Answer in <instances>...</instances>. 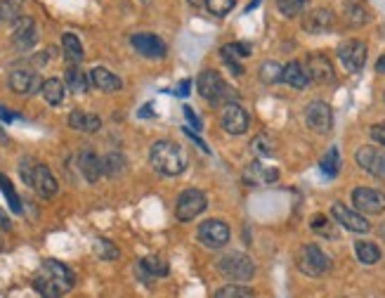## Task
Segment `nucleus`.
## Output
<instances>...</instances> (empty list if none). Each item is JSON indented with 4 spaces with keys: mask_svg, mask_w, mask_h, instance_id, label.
<instances>
[{
    "mask_svg": "<svg viewBox=\"0 0 385 298\" xmlns=\"http://www.w3.org/2000/svg\"><path fill=\"white\" fill-rule=\"evenodd\" d=\"M149 161L161 176H180L187 168V159L182 154V149L171 140H159L152 145L149 152Z\"/></svg>",
    "mask_w": 385,
    "mask_h": 298,
    "instance_id": "f257e3e1",
    "label": "nucleus"
},
{
    "mask_svg": "<svg viewBox=\"0 0 385 298\" xmlns=\"http://www.w3.org/2000/svg\"><path fill=\"white\" fill-rule=\"evenodd\" d=\"M197 88H199V95L208 100L211 105H234L237 100V90H234L230 83H227L218 71H201L199 79H197Z\"/></svg>",
    "mask_w": 385,
    "mask_h": 298,
    "instance_id": "f03ea898",
    "label": "nucleus"
},
{
    "mask_svg": "<svg viewBox=\"0 0 385 298\" xmlns=\"http://www.w3.org/2000/svg\"><path fill=\"white\" fill-rule=\"evenodd\" d=\"M19 173H22L24 183L29 187H34L36 194H41L43 199L55 197L57 190H60V185H57L55 176L50 173V168L43 166V164H36L34 159H22V164H19Z\"/></svg>",
    "mask_w": 385,
    "mask_h": 298,
    "instance_id": "7ed1b4c3",
    "label": "nucleus"
},
{
    "mask_svg": "<svg viewBox=\"0 0 385 298\" xmlns=\"http://www.w3.org/2000/svg\"><path fill=\"white\" fill-rule=\"evenodd\" d=\"M218 270L223 272L227 280L232 282H249L253 280V275H256V265L246 254H239V251H234V254H227L218 261Z\"/></svg>",
    "mask_w": 385,
    "mask_h": 298,
    "instance_id": "20e7f679",
    "label": "nucleus"
},
{
    "mask_svg": "<svg viewBox=\"0 0 385 298\" xmlns=\"http://www.w3.org/2000/svg\"><path fill=\"white\" fill-rule=\"evenodd\" d=\"M329 268H331L329 256H326L317 244H305L303 249L298 251V270L303 272V275L319 277Z\"/></svg>",
    "mask_w": 385,
    "mask_h": 298,
    "instance_id": "39448f33",
    "label": "nucleus"
},
{
    "mask_svg": "<svg viewBox=\"0 0 385 298\" xmlns=\"http://www.w3.org/2000/svg\"><path fill=\"white\" fill-rule=\"evenodd\" d=\"M206 194L201 190H185L178 197V204H175V216H178V220H182V223H189V220L199 218L201 213L206 211Z\"/></svg>",
    "mask_w": 385,
    "mask_h": 298,
    "instance_id": "423d86ee",
    "label": "nucleus"
},
{
    "mask_svg": "<svg viewBox=\"0 0 385 298\" xmlns=\"http://www.w3.org/2000/svg\"><path fill=\"white\" fill-rule=\"evenodd\" d=\"M305 123H308L310 131L324 135L331 131V126H334V112H331V107L326 105V102L315 100L305 107Z\"/></svg>",
    "mask_w": 385,
    "mask_h": 298,
    "instance_id": "0eeeda50",
    "label": "nucleus"
},
{
    "mask_svg": "<svg viewBox=\"0 0 385 298\" xmlns=\"http://www.w3.org/2000/svg\"><path fill=\"white\" fill-rule=\"evenodd\" d=\"M352 206L355 211L371 213V216H378V213L385 211V194H381L378 190H371V187H357L352 192Z\"/></svg>",
    "mask_w": 385,
    "mask_h": 298,
    "instance_id": "6e6552de",
    "label": "nucleus"
},
{
    "mask_svg": "<svg viewBox=\"0 0 385 298\" xmlns=\"http://www.w3.org/2000/svg\"><path fill=\"white\" fill-rule=\"evenodd\" d=\"M331 216L336 218L338 225H343V228L350 230V232H360V235H364V232L371 230L369 220L364 218L360 211L350 209V206H345L341 202H336L334 206H331Z\"/></svg>",
    "mask_w": 385,
    "mask_h": 298,
    "instance_id": "1a4fd4ad",
    "label": "nucleus"
},
{
    "mask_svg": "<svg viewBox=\"0 0 385 298\" xmlns=\"http://www.w3.org/2000/svg\"><path fill=\"white\" fill-rule=\"evenodd\" d=\"M338 57H341L343 67L350 71V74H360L367 64V45L362 41H345L338 48Z\"/></svg>",
    "mask_w": 385,
    "mask_h": 298,
    "instance_id": "9d476101",
    "label": "nucleus"
},
{
    "mask_svg": "<svg viewBox=\"0 0 385 298\" xmlns=\"http://www.w3.org/2000/svg\"><path fill=\"white\" fill-rule=\"evenodd\" d=\"M199 239L208 249H223L230 242V228L223 220H206L199 225Z\"/></svg>",
    "mask_w": 385,
    "mask_h": 298,
    "instance_id": "9b49d317",
    "label": "nucleus"
},
{
    "mask_svg": "<svg viewBox=\"0 0 385 298\" xmlns=\"http://www.w3.org/2000/svg\"><path fill=\"white\" fill-rule=\"evenodd\" d=\"M308 76H310V81H315V83H322V86H329V83H334L336 81V69H334V64H331V60L326 55L322 53H312L308 57Z\"/></svg>",
    "mask_w": 385,
    "mask_h": 298,
    "instance_id": "f8f14e48",
    "label": "nucleus"
},
{
    "mask_svg": "<svg viewBox=\"0 0 385 298\" xmlns=\"http://www.w3.org/2000/svg\"><path fill=\"white\" fill-rule=\"evenodd\" d=\"M38 41V31H36V22L31 17H19L15 22V29H12V43L17 45V50H31Z\"/></svg>",
    "mask_w": 385,
    "mask_h": 298,
    "instance_id": "ddd939ff",
    "label": "nucleus"
},
{
    "mask_svg": "<svg viewBox=\"0 0 385 298\" xmlns=\"http://www.w3.org/2000/svg\"><path fill=\"white\" fill-rule=\"evenodd\" d=\"M130 43H133V48L142 57H147V60H161V57H166V45L154 34H135L130 38Z\"/></svg>",
    "mask_w": 385,
    "mask_h": 298,
    "instance_id": "4468645a",
    "label": "nucleus"
},
{
    "mask_svg": "<svg viewBox=\"0 0 385 298\" xmlns=\"http://www.w3.org/2000/svg\"><path fill=\"white\" fill-rule=\"evenodd\" d=\"M355 161L360 164V168H364L367 173L376 178H385V154L378 152L374 147H360L355 154Z\"/></svg>",
    "mask_w": 385,
    "mask_h": 298,
    "instance_id": "2eb2a0df",
    "label": "nucleus"
},
{
    "mask_svg": "<svg viewBox=\"0 0 385 298\" xmlns=\"http://www.w3.org/2000/svg\"><path fill=\"white\" fill-rule=\"evenodd\" d=\"M43 83L38 79L36 71L31 69H12L10 74V88L15 90L17 95H34Z\"/></svg>",
    "mask_w": 385,
    "mask_h": 298,
    "instance_id": "dca6fc26",
    "label": "nucleus"
},
{
    "mask_svg": "<svg viewBox=\"0 0 385 298\" xmlns=\"http://www.w3.org/2000/svg\"><path fill=\"white\" fill-rule=\"evenodd\" d=\"M223 128L230 135H244L249 131V114H246V109L239 107L237 102L227 105L223 112Z\"/></svg>",
    "mask_w": 385,
    "mask_h": 298,
    "instance_id": "f3484780",
    "label": "nucleus"
},
{
    "mask_svg": "<svg viewBox=\"0 0 385 298\" xmlns=\"http://www.w3.org/2000/svg\"><path fill=\"white\" fill-rule=\"evenodd\" d=\"M43 275H48L52 282L60 284L64 291L74 289V284H76L74 272H71L64 263L55 261V258H45V261H43Z\"/></svg>",
    "mask_w": 385,
    "mask_h": 298,
    "instance_id": "a211bd4d",
    "label": "nucleus"
},
{
    "mask_svg": "<svg viewBox=\"0 0 385 298\" xmlns=\"http://www.w3.org/2000/svg\"><path fill=\"white\" fill-rule=\"evenodd\" d=\"M334 22L336 17L329 8H317L303 17V29L308 31V34H324V31L334 27Z\"/></svg>",
    "mask_w": 385,
    "mask_h": 298,
    "instance_id": "6ab92c4d",
    "label": "nucleus"
},
{
    "mask_svg": "<svg viewBox=\"0 0 385 298\" xmlns=\"http://www.w3.org/2000/svg\"><path fill=\"white\" fill-rule=\"evenodd\" d=\"M90 83H93L97 90H102V93H116V90L123 88V81L119 76L104 67H95L90 71Z\"/></svg>",
    "mask_w": 385,
    "mask_h": 298,
    "instance_id": "aec40b11",
    "label": "nucleus"
},
{
    "mask_svg": "<svg viewBox=\"0 0 385 298\" xmlns=\"http://www.w3.org/2000/svg\"><path fill=\"white\" fill-rule=\"evenodd\" d=\"M277 178H279L277 168L263 166V164H258V161H253L244 173V180L249 185H272V183H277Z\"/></svg>",
    "mask_w": 385,
    "mask_h": 298,
    "instance_id": "412c9836",
    "label": "nucleus"
},
{
    "mask_svg": "<svg viewBox=\"0 0 385 298\" xmlns=\"http://www.w3.org/2000/svg\"><path fill=\"white\" fill-rule=\"evenodd\" d=\"M78 168H81L83 178H86L88 183H97L102 176V159L97 157L93 149H83L81 157H78Z\"/></svg>",
    "mask_w": 385,
    "mask_h": 298,
    "instance_id": "4be33fe9",
    "label": "nucleus"
},
{
    "mask_svg": "<svg viewBox=\"0 0 385 298\" xmlns=\"http://www.w3.org/2000/svg\"><path fill=\"white\" fill-rule=\"evenodd\" d=\"M69 126L81 133H97L102 128V119L90 112H83V109H74L69 114Z\"/></svg>",
    "mask_w": 385,
    "mask_h": 298,
    "instance_id": "5701e85b",
    "label": "nucleus"
},
{
    "mask_svg": "<svg viewBox=\"0 0 385 298\" xmlns=\"http://www.w3.org/2000/svg\"><path fill=\"white\" fill-rule=\"evenodd\" d=\"M220 55H223V60L227 62V67L234 71V76H241L244 74V69L239 67V60L241 57H249L251 48L249 45H244V43H230V45H223Z\"/></svg>",
    "mask_w": 385,
    "mask_h": 298,
    "instance_id": "b1692460",
    "label": "nucleus"
},
{
    "mask_svg": "<svg viewBox=\"0 0 385 298\" xmlns=\"http://www.w3.org/2000/svg\"><path fill=\"white\" fill-rule=\"evenodd\" d=\"M284 83H289L291 88L303 90V88L310 83L308 69H305L300 62H289V64L284 67Z\"/></svg>",
    "mask_w": 385,
    "mask_h": 298,
    "instance_id": "393cba45",
    "label": "nucleus"
},
{
    "mask_svg": "<svg viewBox=\"0 0 385 298\" xmlns=\"http://www.w3.org/2000/svg\"><path fill=\"white\" fill-rule=\"evenodd\" d=\"M64 83L71 93H86L90 81H88V74L86 71L78 69V64H69L67 71H64Z\"/></svg>",
    "mask_w": 385,
    "mask_h": 298,
    "instance_id": "a878e982",
    "label": "nucleus"
},
{
    "mask_svg": "<svg viewBox=\"0 0 385 298\" xmlns=\"http://www.w3.org/2000/svg\"><path fill=\"white\" fill-rule=\"evenodd\" d=\"M64 93H67V86H64L60 79H50V81H45L43 86H41L43 100L48 102V105H52V107L62 105V102H64Z\"/></svg>",
    "mask_w": 385,
    "mask_h": 298,
    "instance_id": "bb28decb",
    "label": "nucleus"
},
{
    "mask_svg": "<svg viewBox=\"0 0 385 298\" xmlns=\"http://www.w3.org/2000/svg\"><path fill=\"white\" fill-rule=\"evenodd\" d=\"M126 173V159L119 152H109L102 157V176L109 178H119Z\"/></svg>",
    "mask_w": 385,
    "mask_h": 298,
    "instance_id": "cd10ccee",
    "label": "nucleus"
},
{
    "mask_svg": "<svg viewBox=\"0 0 385 298\" xmlns=\"http://www.w3.org/2000/svg\"><path fill=\"white\" fill-rule=\"evenodd\" d=\"M62 50L69 64H81L83 62V45L78 41V36L74 34H64L62 36Z\"/></svg>",
    "mask_w": 385,
    "mask_h": 298,
    "instance_id": "c85d7f7f",
    "label": "nucleus"
},
{
    "mask_svg": "<svg viewBox=\"0 0 385 298\" xmlns=\"http://www.w3.org/2000/svg\"><path fill=\"white\" fill-rule=\"evenodd\" d=\"M34 287H36V291L38 294H41L43 298H62L64 294H67V291H64L60 284L57 282H52L48 275H38L36 280H34Z\"/></svg>",
    "mask_w": 385,
    "mask_h": 298,
    "instance_id": "c756f323",
    "label": "nucleus"
},
{
    "mask_svg": "<svg viewBox=\"0 0 385 298\" xmlns=\"http://www.w3.org/2000/svg\"><path fill=\"white\" fill-rule=\"evenodd\" d=\"M137 268H140L142 275H147V277H163V275H168V263L163 261V258H159V256L142 258Z\"/></svg>",
    "mask_w": 385,
    "mask_h": 298,
    "instance_id": "7c9ffc66",
    "label": "nucleus"
},
{
    "mask_svg": "<svg viewBox=\"0 0 385 298\" xmlns=\"http://www.w3.org/2000/svg\"><path fill=\"white\" fill-rule=\"evenodd\" d=\"M355 254L360 258V263H364V265H374L381 261V249H378L374 242H357Z\"/></svg>",
    "mask_w": 385,
    "mask_h": 298,
    "instance_id": "2f4dec72",
    "label": "nucleus"
},
{
    "mask_svg": "<svg viewBox=\"0 0 385 298\" xmlns=\"http://www.w3.org/2000/svg\"><path fill=\"white\" fill-rule=\"evenodd\" d=\"M319 168H322V173L329 178L338 176V171H341V154H338L336 147H331L329 152L324 154L322 161H319Z\"/></svg>",
    "mask_w": 385,
    "mask_h": 298,
    "instance_id": "473e14b6",
    "label": "nucleus"
},
{
    "mask_svg": "<svg viewBox=\"0 0 385 298\" xmlns=\"http://www.w3.org/2000/svg\"><path fill=\"white\" fill-rule=\"evenodd\" d=\"M260 81L267 83V86L284 81V67L279 62H265L263 67H260Z\"/></svg>",
    "mask_w": 385,
    "mask_h": 298,
    "instance_id": "72a5a7b5",
    "label": "nucleus"
},
{
    "mask_svg": "<svg viewBox=\"0 0 385 298\" xmlns=\"http://www.w3.org/2000/svg\"><path fill=\"white\" fill-rule=\"evenodd\" d=\"M215 298H256V294L244 284H225L215 291Z\"/></svg>",
    "mask_w": 385,
    "mask_h": 298,
    "instance_id": "f704fd0d",
    "label": "nucleus"
},
{
    "mask_svg": "<svg viewBox=\"0 0 385 298\" xmlns=\"http://www.w3.org/2000/svg\"><path fill=\"white\" fill-rule=\"evenodd\" d=\"M0 190H3L5 199H8V204H10L12 213H22V199H19L17 190L12 187L10 178H8V176H3V173H0Z\"/></svg>",
    "mask_w": 385,
    "mask_h": 298,
    "instance_id": "c9c22d12",
    "label": "nucleus"
},
{
    "mask_svg": "<svg viewBox=\"0 0 385 298\" xmlns=\"http://www.w3.org/2000/svg\"><path fill=\"white\" fill-rule=\"evenodd\" d=\"M22 15V0H3L0 3V22H17Z\"/></svg>",
    "mask_w": 385,
    "mask_h": 298,
    "instance_id": "e433bc0d",
    "label": "nucleus"
},
{
    "mask_svg": "<svg viewBox=\"0 0 385 298\" xmlns=\"http://www.w3.org/2000/svg\"><path fill=\"white\" fill-rule=\"evenodd\" d=\"M93 249H95V254L102 258V261H116L121 254H119V249L109 242V239H95V244H93Z\"/></svg>",
    "mask_w": 385,
    "mask_h": 298,
    "instance_id": "4c0bfd02",
    "label": "nucleus"
},
{
    "mask_svg": "<svg viewBox=\"0 0 385 298\" xmlns=\"http://www.w3.org/2000/svg\"><path fill=\"white\" fill-rule=\"evenodd\" d=\"M367 10L362 8V5H348L345 8V22L350 24V27H362V24H367Z\"/></svg>",
    "mask_w": 385,
    "mask_h": 298,
    "instance_id": "58836bf2",
    "label": "nucleus"
},
{
    "mask_svg": "<svg viewBox=\"0 0 385 298\" xmlns=\"http://www.w3.org/2000/svg\"><path fill=\"white\" fill-rule=\"evenodd\" d=\"M277 10L284 17H298L305 10V0H277Z\"/></svg>",
    "mask_w": 385,
    "mask_h": 298,
    "instance_id": "ea45409f",
    "label": "nucleus"
},
{
    "mask_svg": "<svg viewBox=\"0 0 385 298\" xmlns=\"http://www.w3.org/2000/svg\"><path fill=\"white\" fill-rule=\"evenodd\" d=\"M251 149L258 154V157H272L274 145L270 142V138H267V135H258V138L251 142Z\"/></svg>",
    "mask_w": 385,
    "mask_h": 298,
    "instance_id": "a19ab883",
    "label": "nucleus"
},
{
    "mask_svg": "<svg viewBox=\"0 0 385 298\" xmlns=\"http://www.w3.org/2000/svg\"><path fill=\"white\" fill-rule=\"evenodd\" d=\"M206 8L213 12V15L223 17L234 8V0H206Z\"/></svg>",
    "mask_w": 385,
    "mask_h": 298,
    "instance_id": "79ce46f5",
    "label": "nucleus"
},
{
    "mask_svg": "<svg viewBox=\"0 0 385 298\" xmlns=\"http://www.w3.org/2000/svg\"><path fill=\"white\" fill-rule=\"evenodd\" d=\"M310 228L319 232V235H324V237H334V232H331V223H329V218L326 216H315L310 220Z\"/></svg>",
    "mask_w": 385,
    "mask_h": 298,
    "instance_id": "37998d69",
    "label": "nucleus"
},
{
    "mask_svg": "<svg viewBox=\"0 0 385 298\" xmlns=\"http://www.w3.org/2000/svg\"><path fill=\"white\" fill-rule=\"evenodd\" d=\"M371 140L378 142V145H383L385 147V123H376V126H371Z\"/></svg>",
    "mask_w": 385,
    "mask_h": 298,
    "instance_id": "c03bdc74",
    "label": "nucleus"
},
{
    "mask_svg": "<svg viewBox=\"0 0 385 298\" xmlns=\"http://www.w3.org/2000/svg\"><path fill=\"white\" fill-rule=\"evenodd\" d=\"M185 116H187V121L192 123L194 128H201V119L197 114H194V109L192 107H185Z\"/></svg>",
    "mask_w": 385,
    "mask_h": 298,
    "instance_id": "a18cd8bd",
    "label": "nucleus"
},
{
    "mask_svg": "<svg viewBox=\"0 0 385 298\" xmlns=\"http://www.w3.org/2000/svg\"><path fill=\"white\" fill-rule=\"evenodd\" d=\"M10 228H12V223H10L8 213H5L3 209H0V230H10Z\"/></svg>",
    "mask_w": 385,
    "mask_h": 298,
    "instance_id": "49530a36",
    "label": "nucleus"
},
{
    "mask_svg": "<svg viewBox=\"0 0 385 298\" xmlns=\"http://www.w3.org/2000/svg\"><path fill=\"white\" fill-rule=\"evenodd\" d=\"M175 95L187 97V95H189V81H182V83H180V88H178V93H175Z\"/></svg>",
    "mask_w": 385,
    "mask_h": 298,
    "instance_id": "de8ad7c7",
    "label": "nucleus"
},
{
    "mask_svg": "<svg viewBox=\"0 0 385 298\" xmlns=\"http://www.w3.org/2000/svg\"><path fill=\"white\" fill-rule=\"evenodd\" d=\"M0 119H3V121H12V119H15V114H10L5 107H0Z\"/></svg>",
    "mask_w": 385,
    "mask_h": 298,
    "instance_id": "09e8293b",
    "label": "nucleus"
},
{
    "mask_svg": "<svg viewBox=\"0 0 385 298\" xmlns=\"http://www.w3.org/2000/svg\"><path fill=\"white\" fill-rule=\"evenodd\" d=\"M376 71H378V74H385V55L376 62Z\"/></svg>",
    "mask_w": 385,
    "mask_h": 298,
    "instance_id": "8fccbe9b",
    "label": "nucleus"
},
{
    "mask_svg": "<svg viewBox=\"0 0 385 298\" xmlns=\"http://www.w3.org/2000/svg\"><path fill=\"white\" fill-rule=\"evenodd\" d=\"M140 116H152V105L142 107V112H140Z\"/></svg>",
    "mask_w": 385,
    "mask_h": 298,
    "instance_id": "3c124183",
    "label": "nucleus"
},
{
    "mask_svg": "<svg viewBox=\"0 0 385 298\" xmlns=\"http://www.w3.org/2000/svg\"><path fill=\"white\" fill-rule=\"evenodd\" d=\"M256 5H260V0H253V3H251V5H249V8H246V10H249V12H251L253 8H256Z\"/></svg>",
    "mask_w": 385,
    "mask_h": 298,
    "instance_id": "603ef678",
    "label": "nucleus"
},
{
    "mask_svg": "<svg viewBox=\"0 0 385 298\" xmlns=\"http://www.w3.org/2000/svg\"><path fill=\"white\" fill-rule=\"evenodd\" d=\"M0 249H3V239H0Z\"/></svg>",
    "mask_w": 385,
    "mask_h": 298,
    "instance_id": "864d4df0",
    "label": "nucleus"
},
{
    "mask_svg": "<svg viewBox=\"0 0 385 298\" xmlns=\"http://www.w3.org/2000/svg\"><path fill=\"white\" fill-rule=\"evenodd\" d=\"M383 235H385V230H383Z\"/></svg>",
    "mask_w": 385,
    "mask_h": 298,
    "instance_id": "5fc2aeb1",
    "label": "nucleus"
}]
</instances>
